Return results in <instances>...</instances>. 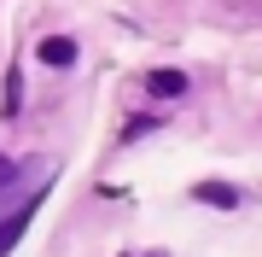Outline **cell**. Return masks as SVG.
<instances>
[{"mask_svg":"<svg viewBox=\"0 0 262 257\" xmlns=\"http://www.w3.org/2000/svg\"><path fill=\"white\" fill-rule=\"evenodd\" d=\"M198 199H204V205H222V210H233V205H239V193H233V187H222V181H204V187H198Z\"/></svg>","mask_w":262,"mask_h":257,"instance_id":"obj_4","label":"cell"},{"mask_svg":"<svg viewBox=\"0 0 262 257\" xmlns=\"http://www.w3.org/2000/svg\"><path fill=\"white\" fill-rule=\"evenodd\" d=\"M18 100H24V82H18V70L6 76V117H18Z\"/></svg>","mask_w":262,"mask_h":257,"instance_id":"obj_5","label":"cell"},{"mask_svg":"<svg viewBox=\"0 0 262 257\" xmlns=\"http://www.w3.org/2000/svg\"><path fill=\"white\" fill-rule=\"evenodd\" d=\"M146 88H151L158 100H175V94H187V76H181V70H151Z\"/></svg>","mask_w":262,"mask_h":257,"instance_id":"obj_3","label":"cell"},{"mask_svg":"<svg viewBox=\"0 0 262 257\" xmlns=\"http://www.w3.org/2000/svg\"><path fill=\"white\" fill-rule=\"evenodd\" d=\"M29 216H35V205H24V210H12V216L0 222V257H6L12 246H18V234L29 228Z\"/></svg>","mask_w":262,"mask_h":257,"instance_id":"obj_2","label":"cell"},{"mask_svg":"<svg viewBox=\"0 0 262 257\" xmlns=\"http://www.w3.org/2000/svg\"><path fill=\"white\" fill-rule=\"evenodd\" d=\"M6 175H12V164H6V158H0V181H6Z\"/></svg>","mask_w":262,"mask_h":257,"instance_id":"obj_6","label":"cell"},{"mask_svg":"<svg viewBox=\"0 0 262 257\" xmlns=\"http://www.w3.org/2000/svg\"><path fill=\"white\" fill-rule=\"evenodd\" d=\"M41 65H53V70H64V65H76V41L70 35H47V41H41Z\"/></svg>","mask_w":262,"mask_h":257,"instance_id":"obj_1","label":"cell"}]
</instances>
